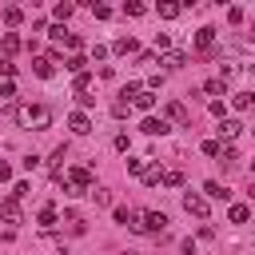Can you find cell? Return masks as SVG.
<instances>
[{
    "label": "cell",
    "instance_id": "e575fe53",
    "mask_svg": "<svg viewBox=\"0 0 255 255\" xmlns=\"http://www.w3.org/2000/svg\"><path fill=\"white\" fill-rule=\"evenodd\" d=\"M72 12H76V8H72V4H56V16H60V20H68V16H72Z\"/></svg>",
    "mask_w": 255,
    "mask_h": 255
},
{
    "label": "cell",
    "instance_id": "e0dca14e",
    "mask_svg": "<svg viewBox=\"0 0 255 255\" xmlns=\"http://www.w3.org/2000/svg\"><path fill=\"white\" fill-rule=\"evenodd\" d=\"M227 215H231V223H247V219H251L247 203H231V211H227Z\"/></svg>",
    "mask_w": 255,
    "mask_h": 255
},
{
    "label": "cell",
    "instance_id": "ffe728a7",
    "mask_svg": "<svg viewBox=\"0 0 255 255\" xmlns=\"http://www.w3.org/2000/svg\"><path fill=\"white\" fill-rule=\"evenodd\" d=\"M143 167H147L143 155H128V171H131V175H143Z\"/></svg>",
    "mask_w": 255,
    "mask_h": 255
},
{
    "label": "cell",
    "instance_id": "836d02e7",
    "mask_svg": "<svg viewBox=\"0 0 255 255\" xmlns=\"http://www.w3.org/2000/svg\"><path fill=\"white\" fill-rule=\"evenodd\" d=\"M28 191H32V187H28L24 179H20V183H12V199H20V195H28Z\"/></svg>",
    "mask_w": 255,
    "mask_h": 255
},
{
    "label": "cell",
    "instance_id": "7402d4cb",
    "mask_svg": "<svg viewBox=\"0 0 255 255\" xmlns=\"http://www.w3.org/2000/svg\"><path fill=\"white\" fill-rule=\"evenodd\" d=\"M231 104H235L239 112H247V108H251V92H235V96H231Z\"/></svg>",
    "mask_w": 255,
    "mask_h": 255
},
{
    "label": "cell",
    "instance_id": "3957f363",
    "mask_svg": "<svg viewBox=\"0 0 255 255\" xmlns=\"http://www.w3.org/2000/svg\"><path fill=\"white\" fill-rule=\"evenodd\" d=\"M163 227H167V215H163V211H143V215H139V231L163 235Z\"/></svg>",
    "mask_w": 255,
    "mask_h": 255
},
{
    "label": "cell",
    "instance_id": "603a6c76",
    "mask_svg": "<svg viewBox=\"0 0 255 255\" xmlns=\"http://www.w3.org/2000/svg\"><path fill=\"white\" fill-rule=\"evenodd\" d=\"M167 116H171V120H187V108H183L179 100H171V104H167Z\"/></svg>",
    "mask_w": 255,
    "mask_h": 255
},
{
    "label": "cell",
    "instance_id": "4dcf8cb0",
    "mask_svg": "<svg viewBox=\"0 0 255 255\" xmlns=\"http://www.w3.org/2000/svg\"><path fill=\"white\" fill-rule=\"evenodd\" d=\"M12 96H16V84H12V80H8V84H0V100H12Z\"/></svg>",
    "mask_w": 255,
    "mask_h": 255
},
{
    "label": "cell",
    "instance_id": "74e56055",
    "mask_svg": "<svg viewBox=\"0 0 255 255\" xmlns=\"http://www.w3.org/2000/svg\"><path fill=\"white\" fill-rule=\"evenodd\" d=\"M8 179H12V167H8V163H0V183H8Z\"/></svg>",
    "mask_w": 255,
    "mask_h": 255
},
{
    "label": "cell",
    "instance_id": "7a4b0ae2",
    "mask_svg": "<svg viewBox=\"0 0 255 255\" xmlns=\"http://www.w3.org/2000/svg\"><path fill=\"white\" fill-rule=\"evenodd\" d=\"M68 183H72L68 195H88V191H92V171H88V167H72V171H68Z\"/></svg>",
    "mask_w": 255,
    "mask_h": 255
},
{
    "label": "cell",
    "instance_id": "8d00e7d4",
    "mask_svg": "<svg viewBox=\"0 0 255 255\" xmlns=\"http://www.w3.org/2000/svg\"><path fill=\"white\" fill-rule=\"evenodd\" d=\"M0 72H4V76H16V64H12L8 56H4V60H0Z\"/></svg>",
    "mask_w": 255,
    "mask_h": 255
},
{
    "label": "cell",
    "instance_id": "f35d334b",
    "mask_svg": "<svg viewBox=\"0 0 255 255\" xmlns=\"http://www.w3.org/2000/svg\"><path fill=\"white\" fill-rule=\"evenodd\" d=\"M124 255H131V251H124Z\"/></svg>",
    "mask_w": 255,
    "mask_h": 255
},
{
    "label": "cell",
    "instance_id": "52a82bcc",
    "mask_svg": "<svg viewBox=\"0 0 255 255\" xmlns=\"http://www.w3.org/2000/svg\"><path fill=\"white\" fill-rule=\"evenodd\" d=\"M215 131H219V139H235V135L243 131V120H219Z\"/></svg>",
    "mask_w": 255,
    "mask_h": 255
},
{
    "label": "cell",
    "instance_id": "5b68a950",
    "mask_svg": "<svg viewBox=\"0 0 255 255\" xmlns=\"http://www.w3.org/2000/svg\"><path fill=\"white\" fill-rule=\"evenodd\" d=\"M0 219H4V223H20V219H24V215H20V203H16L12 195L0 199Z\"/></svg>",
    "mask_w": 255,
    "mask_h": 255
},
{
    "label": "cell",
    "instance_id": "484cf974",
    "mask_svg": "<svg viewBox=\"0 0 255 255\" xmlns=\"http://www.w3.org/2000/svg\"><path fill=\"white\" fill-rule=\"evenodd\" d=\"M88 84H92V76H88V72H80V76L72 80V88H76V92H88Z\"/></svg>",
    "mask_w": 255,
    "mask_h": 255
},
{
    "label": "cell",
    "instance_id": "30bf717a",
    "mask_svg": "<svg viewBox=\"0 0 255 255\" xmlns=\"http://www.w3.org/2000/svg\"><path fill=\"white\" fill-rule=\"evenodd\" d=\"M32 72H36V76H40V80H48V76H52V72H56V64H52V60H48V56H36V60H32Z\"/></svg>",
    "mask_w": 255,
    "mask_h": 255
},
{
    "label": "cell",
    "instance_id": "d4e9b609",
    "mask_svg": "<svg viewBox=\"0 0 255 255\" xmlns=\"http://www.w3.org/2000/svg\"><path fill=\"white\" fill-rule=\"evenodd\" d=\"M159 16H163V20H175V16H179V4H159Z\"/></svg>",
    "mask_w": 255,
    "mask_h": 255
},
{
    "label": "cell",
    "instance_id": "6da1fadb",
    "mask_svg": "<svg viewBox=\"0 0 255 255\" xmlns=\"http://www.w3.org/2000/svg\"><path fill=\"white\" fill-rule=\"evenodd\" d=\"M12 116H16L20 128H36V131H44V128L52 124V112H48L44 104H16Z\"/></svg>",
    "mask_w": 255,
    "mask_h": 255
},
{
    "label": "cell",
    "instance_id": "f546056e",
    "mask_svg": "<svg viewBox=\"0 0 255 255\" xmlns=\"http://www.w3.org/2000/svg\"><path fill=\"white\" fill-rule=\"evenodd\" d=\"M92 12H96V20H108V16H112V8H108V4H92Z\"/></svg>",
    "mask_w": 255,
    "mask_h": 255
},
{
    "label": "cell",
    "instance_id": "d6986e66",
    "mask_svg": "<svg viewBox=\"0 0 255 255\" xmlns=\"http://www.w3.org/2000/svg\"><path fill=\"white\" fill-rule=\"evenodd\" d=\"M203 92H207V96H227V84H223V80H207Z\"/></svg>",
    "mask_w": 255,
    "mask_h": 255
},
{
    "label": "cell",
    "instance_id": "277c9868",
    "mask_svg": "<svg viewBox=\"0 0 255 255\" xmlns=\"http://www.w3.org/2000/svg\"><path fill=\"white\" fill-rule=\"evenodd\" d=\"M183 207H187V215L207 219V199H203V195H183Z\"/></svg>",
    "mask_w": 255,
    "mask_h": 255
},
{
    "label": "cell",
    "instance_id": "ac0fdd59",
    "mask_svg": "<svg viewBox=\"0 0 255 255\" xmlns=\"http://www.w3.org/2000/svg\"><path fill=\"white\" fill-rule=\"evenodd\" d=\"M64 68H68V72H76V76H80V72H88V60H84V56H80V52H76V56H72V60H68V64H64Z\"/></svg>",
    "mask_w": 255,
    "mask_h": 255
},
{
    "label": "cell",
    "instance_id": "ba28073f",
    "mask_svg": "<svg viewBox=\"0 0 255 255\" xmlns=\"http://www.w3.org/2000/svg\"><path fill=\"white\" fill-rule=\"evenodd\" d=\"M203 199H231V191H227L219 179H207V183H203Z\"/></svg>",
    "mask_w": 255,
    "mask_h": 255
},
{
    "label": "cell",
    "instance_id": "d590c367",
    "mask_svg": "<svg viewBox=\"0 0 255 255\" xmlns=\"http://www.w3.org/2000/svg\"><path fill=\"white\" fill-rule=\"evenodd\" d=\"M167 44H171V40H167L163 32H155V52H167Z\"/></svg>",
    "mask_w": 255,
    "mask_h": 255
},
{
    "label": "cell",
    "instance_id": "8fae6325",
    "mask_svg": "<svg viewBox=\"0 0 255 255\" xmlns=\"http://www.w3.org/2000/svg\"><path fill=\"white\" fill-rule=\"evenodd\" d=\"M211 44H215V28H199V32H195V48H199V52H207Z\"/></svg>",
    "mask_w": 255,
    "mask_h": 255
},
{
    "label": "cell",
    "instance_id": "cb8c5ba5",
    "mask_svg": "<svg viewBox=\"0 0 255 255\" xmlns=\"http://www.w3.org/2000/svg\"><path fill=\"white\" fill-rule=\"evenodd\" d=\"M219 155H223V163H227V167H235V163H239V151H235V147H219Z\"/></svg>",
    "mask_w": 255,
    "mask_h": 255
},
{
    "label": "cell",
    "instance_id": "9a60e30c",
    "mask_svg": "<svg viewBox=\"0 0 255 255\" xmlns=\"http://www.w3.org/2000/svg\"><path fill=\"white\" fill-rule=\"evenodd\" d=\"M0 48H4L8 56H12V52H20V36H16V32H4V36H0Z\"/></svg>",
    "mask_w": 255,
    "mask_h": 255
},
{
    "label": "cell",
    "instance_id": "8992f818",
    "mask_svg": "<svg viewBox=\"0 0 255 255\" xmlns=\"http://www.w3.org/2000/svg\"><path fill=\"white\" fill-rule=\"evenodd\" d=\"M68 128H72L76 135H88V131H92V120H88L84 112H72V116H68Z\"/></svg>",
    "mask_w": 255,
    "mask_h": 255
},
{
    "label": "cell",
    "instance_id": "4fadbf2b",
    "mask_svg": "<svg viewBox=\"0 0 255 255\" xmlns=\"http://www.w3.org/2000/svg\"><path fill=\"white\" fill-rule=\"evenodd\" d=\"M159 64H163V68H171V72H175V68H183V64H187V52H167V56H163V60H159Z\"/></svg>",
    "mask_w": 255,
    "mask_h": 255
},
{
    "label": "cell",
    "instance_id": "2e32d148",
    "mask_svg": "<svg viewBox=\"0 0 255 255\" xmlns=\"http://www.w3.org/2000/svg\"><path fill=\"white\" fill-rule=\"evenodd\" d=\"M112 52H116V56H128V52H135V40H131V36H120V40L112 44Z\"/></svg>",
    "mask_w": 255,
    "mask_h": 255
},
{
    "label": "cell",
    "instance_id": "4316f807",
    "mask_svg": "<svg viewBox=\"0 0 255 255\" xmlns=\"http://www.w3.org/2000/svg\"><path fill=\"white\" fill-rule=\"evenodd\" d=\"M4 20H8V24H20L24 12H20V8H4Z\"/></svg>",
    "mask_w": 255,
    "mask_h": 255
},
{
    "label": "cell",
    "instance_id": "83f0119b",
    "mask_svg": "<svg viewBox=\"0 0 255 255\" xmlns=\"http://www.w3.org/2000/svg\"><path fill=\"white\" fill-rule=\"evenodd\" d=\"M20 167H24V171H36V167H40V155H24Z\"/></svg>",
    "mask_w": 255,
    "mask_h": 255
},
{
    "label": "cell",
    "instance_id": "7c38bea8",
    "mask_svg": "<svg viewBox=\"0 0 255 255\" xmlns=\"http://www.w3.org/2000/svg\"><path fill=\"white\" fill-rule=\"evenodd\" d=\"M139 128H143L147 135H163V131H167V120H155V116H147V120H143Z\"/></svg>",
    "mask_w": 255,
    "mask_h": 255
},
{
    "label": "cell",
    "instance_id": "9c48e42d",
    "mask_svg": "<svg viewBox=\"0 0 255 255\" xmlns=\"http://www.w3.org/2000/svg\"><path fill=\"white\" fill-rule=\"evenodd\" d=\"M131 104H135L139 112H151V108H155V92H147V88H139V92L131 96Z\"/></svg>",
    "mask_w": 255,
    "mask_h": 255
},
{
    "label": "cell",
    "instance_id": "d6a6232c",
    "mask_svg": "<svg viewBox=\"0 0 255 255\" xmlns=\"http://www.w3.org/2000/svg\"><path fill=\"white\" fill-rule=\"evenodd\" d=\"M163 183H167V187H179V183H183V175H179V171H167V175H163Z\"/></svg>",
    "mask_w": 255,
    "mask_h": 255
},
{
    "label": "cell",
    "instance_id": "f1b7e54d",
    "mask_svg": "<svg viewBox=\"0 0 255 255\" xmlns=\"http://www.w3.org/2000/svg\"><path fill=\"white\" fill-rule=\"evenodd\" d=\"M88 195H92V199H96V203H112V195H108V191H104V187H92V191H88Z\"/></svg>",
    "mask_w": 255,
    "mask_h": 255
},
{
    "label": "cell",
    "instance_id": "5bb4252c",
    "mask_svg": "<svg viewBox=\"0 0 255 255\" xmlns=\"http://www.w3.org/2000/svg\"><path fill=\"white\" fill-rule=\"evenodd\" d=\"M36 219H40V227H44V231H52V227H56V207H52V203H48V207H40V215H36Z\"/></svg>",
    "mask_w": 255,
    "mask_h": 255
},
{
    "label": "cell",
    "instance_id": "1f68e13d",
    "mask_svg": "<svg viewBox=\"0 0 255 255\" xmlns=\"http://www.w3.org/2000/svg\"><path fill=\"white\" fill-rule=\"evenodd\" d=\"M112 116H116V120H124V116H128V104H124V100H116V104H112Z\"/></svg>",
    "mask_w": 255,
    "mask_h": 255
},
{
    "label": "cell",
    "instance_id": "44dd1931",
    "mask_svg": "<svg viewBox=\"0 0 255 255\" xmlns=\"http://www.w3.org/2000/svg\"><path fill=\"white\" fill-rule=\"evenodd\" d=\"M143 183H147V187L163 183V171H159V167H143Z\"/></svg>",
    "mask_w": 255,
    "mask_h": 255
}]
</instances>
